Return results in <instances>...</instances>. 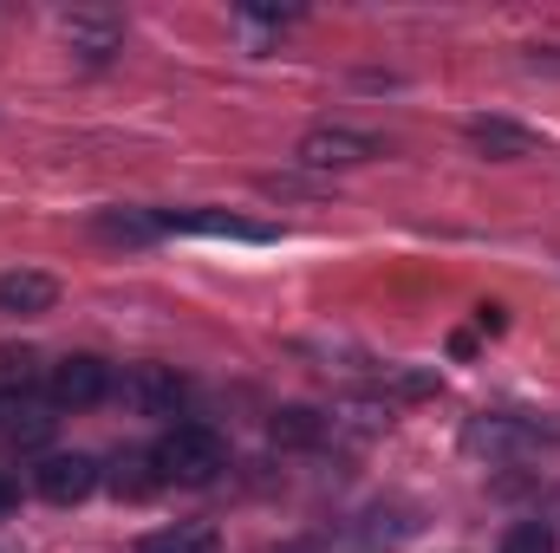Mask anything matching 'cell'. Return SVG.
<instances>
[{"label": "cell", "instance_id": "16", "mask_svg": "<svg viewBox=\"0 0 560 553\" xmlns=\"http://www.w3.org/2000/svg\"><path fill=\"white\" fill-rule=\"evenodd\" d=\"M476 326L482 332H502V306H476Z\"/></svg>", "mask_w": 560, "mask_h": 553}, {"label": "cell", "instance_id": "2", "mask_svg": "<svg viewBox=\"0 0 560 553\" xmlns=\"http://www.w3.org/2000/svg\"><path fill=\"white\" fill-rule=\"evenodd\" d=\"M46 398H52V411H92L98 398H112V365L92 352H72L46 372Z\"/></svg>", "mask_w": 560, "mask_h": 553}, {"label": "cell", "instance_id": "15", "mask_svg": "<svg viewBox=\"0 0 560 553\" xmlns=\"http://www.w3.org/2000/svg\"><path fill=\"white\" fill-rule=\"evenodd\" d=\"M502 553H555V528L548 521H522V528H509Z\"/></svg>", "mask_w": 560, "mask_h": 553}, {"label": "cell", "instance_id": "14", "mask_svg": "<svg viewBox=\"0 0 560 553\" xmlns=\"http://www.w3.org/2000/svg\"><path fill=\"white\" fill-rule=\"evenodd\" d=\"M98 235H112V242H156L163 215H150V209H112V215H98Z\"/></svg>", "mask_w": 560, "mask_h": 553}, {"label": "cell", "instance_id": "10", "mask_svg": "<svg viewBox=\"0 0 560 553\" xmlns=\"http://www.w3.org/2000/svg\"><path fill=\"white\" fill-rule=\"evenodd\" d=\"M156 489H163V475H156V456L125 449V456L112 462V495H118V502H143V495H156Z\"/></svg>", "mask_w": 560, "mask_h": 553}, {"label": "cell", "instance_id": "4", "mask_svg": "<svg viewBox=\"0 0 560 553\" xmlns=\"http://www.w3.org/2000/svg\"><path fill=\"white\" fill-rule=\"evenodd\" d=\"M112 391L125 398V411L138 416H176L183 411V378L170 365H131L125 378H112Z\"/></svg>", "mask_w": 560, "mask_h": 553}, {"label": "cell", "instance_id": "13", "mask_svg": "<svg viewBox=\"0 0 560 553\" xmlns=\"http://www.w3.org/2000/svg\"><path fill=\"white\" fill-rule=\"evenodd\" d=\"M138 553H222V541H215V528H196V521H183V528L143 534Z\"/></svg>", "mask_w": 560, "mask_h": 553}, {"label": "cell", "instance_id": "8", "mask_svg": "<svg viewBox=\"0 0 560 553\" xmlns=\"http://www.w3.org/2000/svg\"><path fill=\"white\" fill-rule=\"evenodd\" d=\"M52 299H59V280L39 274V268H13V274H0V313H13V319L52 313Z\"/></svg>", "mask_w": 560, "mask_h": 553}, {"label": "cell", "instance_id": "11", "mask_svg": "<svg viewBox=\"0 0 560 553\" xmlns=\"http://www.w3.org/2000/svg\"><path fill=\"white\" fill-rule=\"evenodd\" d=\"M326 430H332V423L319 411H306V404H287V411H275V423H268V436H275L280 449H313Z\"/></svg>", "mask_w": 560, "mask_h": 553}, {"label": "cell", "instance_id": "5", "mask_svg": "<svg viewBox=\"0 0 560 553\" xmlns=\"http://www.w3.org/2000/svg\"><path fill=\"white\" fill-rule=\"evenodd\" d=\"M33 489L52 502V508H72V502H85L92 489H98V462L92 456H46L39 469H33Z\"/></svg>", "mask_w": 560, "mask_h": 553}, {"label": "cell", "instance_id": "9", "mask_svg": "<svg viewBox=\"0 0 560 553\" xmlns=\"http://www.w3.org/2000/svg\"><path fill=\"white\" fill-rule=\"evenodd\" d=\"M229 235V242H268V228L242 222V215H222V209H170L163 215V235Z\"/></svg>", "mask_w": 560, "mask_h": 553}, {"label": "cell", "instance_id": "6", "mask_svg": "<svg viewBox=\"0 0 560 553\" xmlns=\"http://www.w3.org/2000/svg\"><path fill=\"white\" fill-rule=\"evenodd\" d=\"M463 138H469L476 156H489V163H522V156L541 150V138H535L528 125H515V118H469Z\"/></svg>", "mask_w": 560, "mask_h": 553}, {"label": "cell", "instance_id": "3", "mask_svg": "<svg viewBox=\"0 0 560 553\" xmlns=\"http://www.w3.org/2000/svg\"><path fill=\"white\" fill-rule=\"evenodd\" d=\"M306 169H352V163H372V156H385V143L365 138V131H346V125H319V131H306L300 150H293Z\"/></svg>", "mask_w": 560, "mask_h": 553}, {"label": "cell", "instance_id": "1", "mask_svg": "<svg viewBox=\"0 0 560 553\" xmlns=\"http://www.w3.org/2000/svg\"><path fill=\"white\" fill-rule=\"evenodd\" d=\"M150 456H156V475L163 482H183V489H202V482H215L229 469V443L209 423H170Z\"/></svg>", "mask_w": 560, "mask_h": 553}, {"label": "cell", "instance_id": "17", "mask_svg": "<svg viewBox=\"0 0 560 553\" xmlns=\"http://www.w3.org/2000/svg\"><path fill=\"white\" fill-rule=\"evenodd\" d=\"M13 508H20V489H13V482H7V475H0V521H7V515H13Z\"/></svg>", "mask_w": 560, "mask_h": 553}, {"label": "cell", "instance_id": "7", "mask_svg": "<svg viewBox=\"0 0 560 553\" xmlns=\"http://www.w3.org/2000/svg\"><path fill=\"white\" fill-rule=\"evenodd\" d=\"M59 33H66V46H72L79 59H92V66H105V59L125 46V26H118L112 13H92V7L59 13Z\"/></svg>", "mask_w": 560, "mask_h": 553}, {"label": "cell", "instance_id": "12", "mask_svg": "<svg viewBox=\"0 0 560 553\" xmlns=\"http://www.w3.org/2000/svg\"><path fill=\"white\" fill-rule=\"evenodd\" d=\"M33 385H39V358H33L26 345H0V404L13 411Z\"/></svg>", "mask_w": 560, "mask_h": 553}]
</instances>
